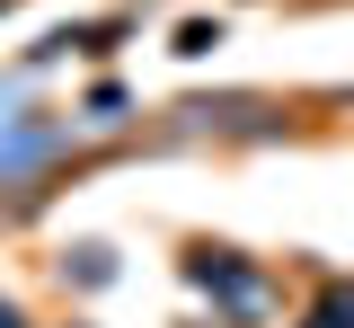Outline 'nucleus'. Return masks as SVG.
<instances>
[{
  "instance_id": "obj_1",
  "label": "nucleus",
  "mask_w": 354,
  "mask_h": 328,
  "mask_svg": "<svg viewBox=\"0 0 354 328\" xmlns=\"http://www.w3.org/2000/svg\"><path fill=\"white\" fill-rule=\"evenodd\" d=\"M319 328H354V293H328V311H319Z\"/></svg>"
},
{
  "instance_id": "obj_2",
  "label": "nucleus",
  "mask_w": 354,
  "mask_h": 328,
  "mask_svg": "<svg viewBox=\"0 0 354 328\" xmlns=\"http://www.w3.org/2000/svg\"><path fill=\"white\" fill-rule=\"evenodd\" d=\"M0 328H18V311H0Z\"/></svg>"
}]
</instances>
